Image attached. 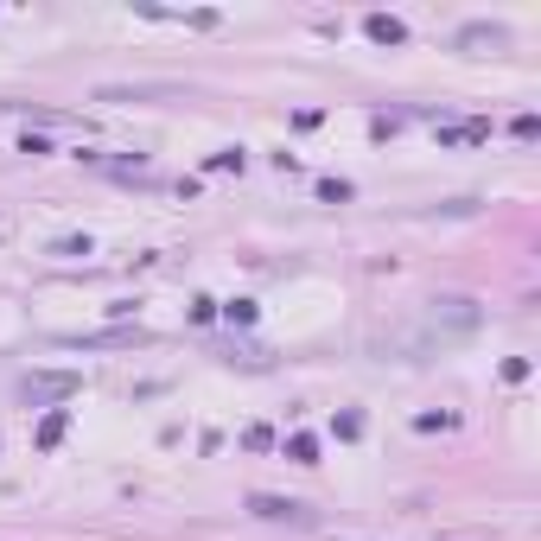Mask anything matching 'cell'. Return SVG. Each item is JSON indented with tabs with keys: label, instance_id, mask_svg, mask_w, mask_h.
Returning a JSON list of instances; mask_svg holds the SVG:
<instances>
[{
	"label": "cell",
	"instance_id": "6da1fadb",
	"mask_svg": "<svg viewBox=\"0 0 541 541\" xmlns=\"http://www.w3.org/2000/svg\"><path fill=\"white\" fill-rule=\"evenodd\" d=\"M249 510L255 516H268V522H312V510H306V503H293V497H249Z\"/></svg>",
	"mask_w": 541,
	"mask_h": 541
},
{
	"label": "cell",
	"instance_id": "7a4b0ae2",
	"mask_svg": "<svg viewBox=\"0 0 541 541\" xmlns=\"http://www.w3.org/2000/svg\"><path fill=\"white\" fill-rule=\"evenodd\" d=\"M179 90H166V83H141V90H102V102H166Z\"/></svg>",
	"mask_w": 541,
	"mask_h": 541
},
{
	"label": "cell",
	"instance_id": "3957f363",
	"mask_svg": "<svg viewBox=\"0 0 541 541\" xmlns=\"http://www.w3.org/2000/svg\"><path fill=\"white\" fill-rule=\"evenodd\" d=\"M26 389H39V395H71V389H77V376H32Z\"/></svg>",
	"mask_w": 541,
	"mask_h": 541
}]
</instances>
